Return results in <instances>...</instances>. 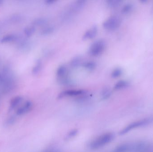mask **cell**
Returning a JSON list of instances; mask_svg holds the SVG:
<instances>
[{"label":"cell","instance_id":"8992f818","mask_svg":"<svg viewBox=\"0 0 153 152\" xmlns=\"http://www.w3.org/2000/svg\"><path fill=\"white\" fill-rule=\"evenodd\" d=\"M33 103L30 101H26L23 105L18 108L15 111L17 116H22L26 115L31 111L33 108Z\"/></svg>","mask_w":153,"mask_h":152},{"label":"cell","instance_id":"d6986e66","mask_svg":"<svg viewBox=\"0 0 153 152\" xmlns=\"http://www.w3.org/2000/svg\"><path fill=\"white\" fill-rule=\"evenodd\" d=\"M129 85V83L128 81L124 80H120L115 84L114 88L116 90H122L128 87Z\"/></svg>","mask_w":153,"mask_h":152},{"label":"cell","instance_id":"5b68a950","mask_svg":"<svg viewBox=\"0 0 153 152\" xmlns=\"http://www.w3.org/2000/svg\"><path fill=\"white\" fill-rule=\"evenodd\" d=\"M86 90L78 89V90H68L61 92L58 95L57 98L62 99L65 97H79L81 95L87 93Z\"/></svg>","mask_w":153,"mask_h":152},{"label":"cell","instance_id":"277c9868","mask_svg":"<svg viewBox=\"0 0 153 152\" xmlns=\"http://www.w3.org/2000/svg\"><path fill=\"white\" fill-rule=\"evenodd\" d=\"M121 20L117 16H112L108 18L103 22L102 26L104 29L112 31L117 29L121 25Z\"/></svg>","mask_w":153,"mask_h":152},{"label":"cell","instance_id":"8fae6325","mask_svg":"<svg viewBox=\"0 0 153 152\" xmlns=\"http://www.w3.org/2000/svg\"><path fill=\"white\" fill-rule=\"evenodd\" d=\"M86 4V1L84 0H78L75 1L71 5V9L73 12H78L82 10Z\"/></svg>","mask_w":153,"mask_h":152},{"label":"cell","instance_id":"9c48e42d","mask_svg":"<svg viewBox=\"0 0 153 152\" xmlns=\"http://www.w3.org/2000/svg\"><path fill=\"white\" fill-rule=\"evenodd\" d=\"M23 100V97L20 95L15 96L13 98L10 102L9 108V111L11 112L14 110L17 109L19 105L22 102Z\"/></svg>","mask_w":153,"mask_h":152},{"label":"cell","instance_id":"ba28073f","mask_svg":"<svg viewBox=\"0 0 153 152\" xmlns=\"http://www.w3.org/2000/svg\"><path fill=\"white\" fill-rule=\"evenodd\" d=\"M98 32V27L96 26H93L91 28L85 31V33L83 35L82 38L83 40L93 39L97 35Z\"/></svg>","mask_w":153,"mask_h":152},{"label":"cell","instance_id":"7a4b0ae2","mask_svg":"<svg viewBox=\"0 0 153 152\" xmlns=\"http://www.w3.org/2000/svg\"><path fill=\"white\" fill-rule=\"evenodd\" d=\"M115 138V134L113 132L104 133L93 140L90 143L89 147L91 150H98L109 144Z\"/></svg>","mask_w":153,"mask_h":152},{"label":"cell","instance_id":"30bf717a","mask_svg":"<svg viewBox=\"0 0 153 152\" xmlns=\"http://www.w3.org/2000/svg\"><path fill=\"white\" fill-rule=\"evenodd\" d=\"M114 152H132V143H124L118 145Z\"/></svg>","mask_w":153,"mask_h":152},{"label":"cell","instance_id":"52a82bcc","mask_svg":"<svg viewBox=\"0 0 153 152\" xmlns=\"http://www.w3.org/2000/svg\"><path fill=\"white\" fill-rule=\"evenodd\" d=\"M149 147V144L145 141L132 143V152H144L147 151Z\"/></svg>","mask_w":153,"mask_h":152},{"label":"cell","instance_id":"484cf974","mask_svg":"<svg viewBox=\"0 0 153 152\" xmlns=\"http://www.w3.org/2000/svg\"><path fill=\"white\" fill-rule=\"evenodd\" d=\"M123 74V70L120 68H117L114 69L111 73V77L113 78H117L120 77Z\"/></svg>","mask_w":153,"mask_h":152},{"label":"cell","instance_id":"ac0fdd59","mask_svg":"<svg viewBox=\"0 0 153 152\" xmlns=\"http://www.w3.org/2000/svg\"><path fill=\"white\" fill-rule=\"evenodd\" d=\"M43 68V63L40 59H38L36 62L35 66L32 69V73L33 75H37L40 73Z\"/></svg>","mask_w":153,"mask_h":152},{"label":"cell","instance_id":"7c38bea8","mask_svg":"<svg viewBox=\"0 0 153 152\" xmlns=\"http://www.w3.org/2000/svg\"><path fill=\"white\" fill-rule=\"evenodd\" d=\"M48 23V20L45 18L40 17L35 19L32 21L34 26H45Z\"/></svg>","mask_w":153,"mask_h":152},{"label":"cell","instance_id":"5bb4252c","mask_svg":"<svg viewBox=\"0 0 153 152\" xmlns=\"http://www.w3.org/2000/svg\"><path fill=\"white\" fill-rule=\"evenodd\" d=\"M83 63L82 58L80 56H76L72 59L70 62V65L72 68H77L79 66H82Z\"/></svg>","mask_w":153,"mask_h":152},{"label":"cell","instance_id":"3957f363","mask_svg":"<svg viewBox=\"0 0 153 152\" xmlns=\"http://www.w3.org/2000/svg\"><path fill=\"white\" fill-rule=\"evenodd\" d=\"M106 43L103 39H99L94 41L89 47L88 53L93 57L100 56L105 51Z\"/></svg>","mask_w":153,"mask_h":152},{"label":"cell","instance_id":"d4e9b609","mask_svg":"<svg viewBox=\"0 0 153 152\" xmlns=\"http://www.w3.org/2000/svg\"><path fill=\"white\" fill-rule=\"evenodd\" d=\"M134 6L133 5L130 3H128L123 6L121 12L123 14H127L130 13L133 10Z\"/></svg>","mask_w":153,"mask_h":152},{"label":"cell","instance_id":"83f0119b","mask_svg":"<svg viewBox=\"0 0 153 152\" xmlns=\"http://www.w3.org/2000/svg\"><path fill=\"white\" fill-rule=\"evenodd\" d=\"M22 18L19 14H13L11 17L12 21L14 22H21L22 21Z\"/></svg>","mask_w":153,"mask_h":152},{"label":"cell","instance_id":"ffe728a7","mask_svg":"<svg viewBox=\"0 0 153 152\" xmlns=\"http://www.w3.org/2000/svg\"><path fill=\"white\" fill-rule=\"evenodd\" d=\"M58 82L60 84L65 86H70L74 84L72 79L68 76L58 78Z\"/></svg>","mask_w":153,"mask_h":152},{"label":"cell","instance_id":"9a60e30c","mask_svg":"<svg viewBox=\"0 0 153 152\" xmlns=\"http://www.w3.org/2000/svg\"><path fill=\"white\" fill-rule=\"evenodd\" d=\"M55 30L54 26L52 25H46L43 27L40 31V34L42 35H49L54 33Z\"/></svg>","mask_w":153,"mask_h":152},{"label":"cell","instance_id":"e0dca14e","mask_svg":"<svg viewBox=\"0 0 153 152\" xmlns=\"http://www.w3.org/2000/svg\"><path fill=\"white\" fill-rule=\"evenodd\" d=\"M82 66L88 71H93L96 68L97 64L95 62L93 61H87L84 62Z\"/></svg>","mask_w":153,"mask_h":152},{"label":"cell","instance_id":"603a6c76","mask_svg":"<svg viewBox=\"0 0 153 152\" xmlns=\"http://www.w3.org/2000/svg\"><path fill=\"white\" fill-rule=\"evenodd\" d=\"M17 121V117L15 116H10L7 118L4 123L5 126H11L14 125Z\"/></svg>","mask_w":153,"mask_h":152},{"label":"cell","instance_id":"4fadbf2b","mask_svg":"<svg viewBox=\"0 0 153 152\" xmlns=\"http://www.w3.org/2000/svg\"><path fill=\"white\" fill-rule=\"evenodd\" d=\"M68 69L66 66L62 65L59 66L56 70V75L58 78L68 76Z\"/></svg>","mask_w":153,"mask_h":152},{"label":"cell","instance_id":"f546056e","mask_svg":"<svg viewBox=\"0 0 153 152\" xmlns=\"http://www.w3.org/2000/svg\"><path fill=\"white\" fill-rule=\"evenodd\" d=\"M2 2V1L0 0V4H1Z\"/></svg>","mask_w":153,"mask_h":152},{"label":"cell","instance_id":"f1b7e54d","mask_svg":"<svg viewBox=\"0 0 153 152\" xmlns=\"http://www.w3.org/2000/svg\"><path fill=\"white\" fill-rule=\"evenodd\" d=\"M56 1H55V0H46L45 2L46 4H53Z\"/></svg>","mask_w":153,"mask_h":152},{"label":"cell","instance_id":"2e32d148","mask_svg":"<svg viewBox=\"0 0 153 152\" xmlns=\"http://www.w3.org/2000/svg\"><path fill=\"white\" fill-rule=\"evenodd\" d=\"M17 38H18V37L14 34L6 35L0 39V43H10V42L17 41Z\"/></svg>","mask_w":153,"mask_h":152},{"label":"cell","instance_id":"4316f807","mask_svg":"<svg viewBox=\"0 0 153 152\" xmlns=\"http://www.w3.org/2000/svg\"><path fill=\"white\" fill-rule=\"evenodd\" d=\"M78 134V130L77 129H74L71 130L66 136V137H65V140L69 141V140H71L73 138L75 137Z\"/></svg>","mask_w":153,"mask_h":152},{"label":"cell","instance_id":"cb8c5ba5","mask_svg":"<svg viewBox=\"0 0 153 152\" xmlns=\"http://www.w3.org/2000/svg\"><path fill=\"white\" fill-rule=\"evenodd\" d=\"M121 2L120 0H108L107 1V5L109 8H115L119 6Z\"/></svg>","mask_w":153,"mask_h":152},{"label":"cell","instance_id":"6da1fadb","mask_svg":"<svg viewBox=\"0 0 153 152\" xmlns=\"http://www.w3.org/2000/svg\"><path fill=\"white\" fill-rule=\"evenodd\" d=\"M153 123V116L147 117L135 120L124 127L119 132L120 136H124L131 131L141 128L147 126Z\"/></svg>","mask_w":153,"mask_h":152},{"label":"cell","instance_id":"7402d4cb","mask_svg":"<svg viewBox=\"0 0 153 152\" xmlns=\"http://www.w3.org/2000/svg\"><path fill=\"white\" fill-rule=\"evenodd\" d=\"M36 30V27L34 26H29L24 29L23 33L26 37H29L34 35Z\"/></svg>","mask_w":153,"mask_h":152},{"label":"cell","instance_id":"44dd1931","mask_svg":"<svg viewBox=\"0 0 153 152\" xmlns=\"http://www.w3.org/2000/svg\"><path fill=\"white\" fill-rule=\"evenodd\" d=\"M112 94V91L109 87H105L102 89L101 93L102 100H106L109 98Z\"/></svg>","mask_w":153,"mask_h":152}]
</instances>
